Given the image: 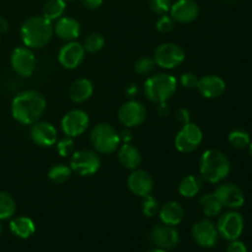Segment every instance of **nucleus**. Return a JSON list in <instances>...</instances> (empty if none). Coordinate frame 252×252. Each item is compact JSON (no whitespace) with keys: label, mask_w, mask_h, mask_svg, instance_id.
Masks as SVG:
<instances>
[{"label":"nucleus","mask_w":252,"mask_h":252,"mask_svg":"<svg viewBox=\"0 0 252 252\" xmlns=\"http://www.w3.org/2000/svg\"><path fill=\"white\" fill-rule=\"evenodd\" d=\"M85 58V49L83 44L76 41L66 42L58 53V62L65 69H75L83 63Z\"/></svg>","instance_id":"nucleus-16"},{"label":"nucleus","mask_w":252,"mask_h":252,"mask_svg":"<svg viewBox=\"0 0 252 252\" xmlns=\"http://www.w3.org/2000/svg\"><path fill=\"white\" fill-rule=\"evenodd\" d=\"M171 0H149V6L153 12L158 15H165L171 9Z\"/></svg>","instance_id":"nucleus-36"},{"label":"nucleus","mask_w":252,"mask_h":252,"mask_svg":"<svg viewBox=\"0 0 252 252\" xmlns=\"http://www.w3.org/2000/svg\"><path fill=\"white\" fill-rule=\"evenodd\" d=\"M230 172V161L220 150L208 149L199 160V174L202 179L211 184H218L226 179Z\"/></svg>","instance_id":"nucleus-3"},{"label":"nucleus","mask_w":252,"mask_h":252,"mask_svg":"<svg viewBox=\"0 0 252 252\" xmlns=\"http://www.w3.org/2000/svg\"><path fill=\"white\" fill-rule=\"evenodd\" d=\"M9 30V21L4 16H0V33H5Z\"/></svg>","instance_id":"nucleus-43"},{"label":"nucleus","mask_w":252,"mask_h":252,"mask_svg":"<svg viewBox=\"0 0 252 252\" xmlns=\"http://www.w3.org/2000/svg\"><path fill=\"white\" fill-rule=\"evenodd\" d=\"M148 252H167L166 250H162V249H154V250H150V251H148Z\"/></svg>","instance_id":"nucleus-45"},{"label":"nucleus","mask_w":252,"mask_h":252,"mask_svg":"<svg viewBox=\"0 0 252 252\" xmlns=\"http://www.w3.org/2000/svg\"><path fill=\"white\" fill-rule=\"evenodd\" d=\"M54 33L65 42L75 41L80 36V24L75 19L69 16H62L53 24Z\"/></svg>","instance_id":"nucleus-21"},{"label":"nucleus","mask_w":252,"mask_h":252,"mask_svg":"<svg viewBox=\"0 0 252 252\" xmlns=\"http://www.w3.org/2000/svg\"><path fill=\"white\" fill-rule=\"evenodd\" d=\"M177 90V80L174 75L166 73L154 74L144 83V93L153 103L166 102Z\"/></svg>","instance_id":"nucleus-4"},{"label":"nucleus","mask_w":252,"mask_h":252,"mask_svg":"<svg viewBox=\"0 0 252 252\" xmlns=\"http://www.w3.org/2000/svg\"><path fill=\"white\" fill-rule=\"evenodd\" d=\"M155 63L154 58H148V57H143V58L138 59L134 64V70L135 73L139 74V75H150V74L154 71Z\"/></svg>","instance_id":"nucleus-33"},{"label":"nucleus","mask_w":252,"mask_h":252,"mask_svg":"<svg viewBox=\"0 0 252 252\" xmlns=\"http://www.w3.org/2000/svg\"><path fill=\"white\" fill-rule=\"evenodd\" d=\"M81 5L89 10H95L102 5L103 0H80Z\"/></svg>","instance_id":"nucleus-41"},{"label":"nucleus","mask_w":252,"mask_h":252,"mask_svg":"<svg viewBox=\"0 0 252 252\" xmlns=\"http://www.w3.org/2000/svg\"><path fill=\"white\" fill-rule=\"evenodd\" d=\"M128 189L133 194L139 197H147L152 193L154 189V180L153 176L145 170L135 169L132 170L127 179Z\"/></svg>","instance_id":"nucleus-15"},{"label":"nucleus","mask_w":252,"mask_h":252,"mask_svg":"<svg viewBox=\"0 0 252 252\" xmlns=\"http://www.w3.org/2000/svg\"><path fill=\"white\" fill-rule=\"evenodd\" d=\"M94 84L89 79H76L69 88V97L73 102L83 103L93 96Z\"/></svg>","instance_id":"nucleus-24"},{"label":"nucleus","mask_w":252,"mask_h":252,"mask_svg":"<svg viewBox=\"0 0 252 252\" xmlns=\"http://www.w3.org/2000/svg\"><path fill=\"white\" fill-rule=\"evenodd\" d=\"M118 161L125 169L135 170L142 164V154L130 143H125L118 148Z\"/></svg>","instance_id":"nucleus-22"},{"label":"nucleus","mask_w":252,"mask_h":252,"mask_svg":"<svg viewBox=\"0 0 252 252\" xmlns=\"http://www.w3.org/2000/svg\"><path fill=\"white\" fill-rule=\"evenodd\" d=\"M226 84L220 76L218 75H206L198 79L197 83V90L203 97L206 98H217L223 95L225 91Z\"/></svg>","instance_id":"nucleus-20"},{"label":"nucleus","mask_w":252,"mask_h":252,"mask_svg":"<svg viewBox=\"0 0 252 252\" xmlns=\"http://www.w3.org/2000/svg\"><path fill=\"white\" fill-rule=\"evenodd\" d=\"M159 202H158V199L155 197H153L152 194H149L147 197H143L142 211L145 217L152 218V217H154L159 212Z\"/></svg>","instance_id":"nucleus-34"},{"label":"nucleus","mask_w":252,"mask_h":252,"mask_svg":"<svg viewBox=\"0 0 252 252\" xmlns=\"http://www.w3.org/2000/svg\"><path fill=\"white\" fill-rule=\"evenodd\" d=\"M213 193L218 197L223 207H226V208H240L245 203V196L243 191L234 184L219 185Z\"/></svg>","instance_id":"nucleus-17"},{"label":"nucleus","mask_w":252,"mask_h":252,"mask_svg":"<svg viewBox=\"0 0 252 252\" xmlns=\"http://www.w3.org/2000/svg\"><path fill=\"white\" fill-rule=\"evenodd\" d=\"M186 58L185 51L179 44L166 42L162 43L155 49L154 61L158 66L162 69H174L182 64Z\"/></svg>","instance_id":"nucleus-7"},{"label":"nucleus","mask_w":252,"mask_h":252,"mask_svg":"<svg viewBox=\"0 0 252 252\" xmlns=\"http://www.w3.org/2000/svg\"><path fill=\"white\" fill-rule=\"evenodd\" d=\"M149 241L158 249L171 250L180 243L179 231L170 225H158L152 229L149 234Z\"/></svg>","instance_id":"nucleus-14"},{"label":"nucleus","mask_w":252,"mask_h":252,"mask_svg":"<svg viewBox=\"0 0 252 252\" xmlns=\"http://www.w3.org/2000/svg\"><path fill=\"white\" fill-rule=\"evenodd\" d=\"M10 63L15 73L19 74L20 76L27 78V76H31L36 69V57L29 47H17L12 51Z\"/></svg>","instance_id":"nucleus-12"},{"label":"nucleus","mask_w":252,"mask_h":252,"mask_svg":"<svg viewBox=\"0 0 252 252\" xmlns=\"http://www.w3.org/2000/svg\"><path fill=\"white\" fill-rule=\"evenodd\" d=\"M30 135L34 144L43 148L53 147L58 139L56 127L49 122H39V121L31 125Z\"/></svg>","instance_id":"nucleus-18"},{"label":"nucleus","mask_w":252,"mask_h":252,"mask_svg":"<svg viewBox=\"0 0 252 252\" xmlns=\"http://www.w3.org/2000/svg\"><path fill=\"white\" fill-rule=\"evenodd\" d=\"M158 111H159L160 116H167L170 113V108L166 105V102L158 103Z\"/></svg>","instance_id":"nucleus-42"},{"label":"nucleus","mask_w":252,"mask_h":252,"mask_svg":"<svg viewBox=\"0 0 252 252\" xmlns=\"http://www.w3.org/2000/svg\"><path fill=\"white\" fill-rule=\"evenodd\" d=\"M175 26V20L170 15H161L157 21V30L161 33H167L171 31Z\"/></svg>","instance_id":"nucleus-37"},{"label":"nucleus","mask_w":252,"mask_h":252,"mask_svg":"<svg viewBox=\"0 0 252 252\" xmlns=\"http://www.w3.org/2000/svg\"><path fill=\"white\" fill-rule=\"evenodd\" d=\"M192 238L202 248H213L218 243V229L209 219H201L192 226Z\"/></svg>","instance_id":"nucleus-13"},{"label":"nucleus","mask_w":252,"mask_h":252,"mask_svg":"<svg viewBox=\"0 0 252 252\" xmlns=\"http://www.w3.org/2000/svg\"><path fill=\"white\" fill-rule=\"evenodd\" d=\"M73 170L65 164H56L49 169L48 179L54 184H64L71 176Z\"/></svg>","instance_id":"nucleus-29"},{"label":"nucleus","mask_w":252,"mask_h":252,"mask_svg":"<svg viewBox=\"0 0 252 252\" xmlns=\"http://www.w3.org/2000/svg\"><path fill=\"white\" fill-rule=\"evenodd\" d=\"M57 152L61 155L62 158H68L73 155V153L75 152V148H74V140L70 137H64L63 139H59L57 142Z\"/></svg>","instance_id":"nucleus-35"},{"label":"nucleus","mask_w":252,"mask_h":252,"mask_svg":"<svg viewBox=\"0 0 252 252\" xmlns=\"http://www.w3.org/2000/svg\"><path fill=\"white\" fill-rule=\"evenodd\" d=\"M16 212L15 199L6 192L0 191V220L10 219Z\"/></svg>","instance_id":"nucleus-30"},{"label":"nucleus","mask_w":252,"mask_h":252,"mask_svg":"<svg viewBox=\"0 0 252 252\" xmlns=\"http://www.w3.org/2000/svg\"><path fill=\"white\" fill-rule=\"evenodd\" d=\"M46 98L36 90H26L17 94L11 102V115L15 121L24 126L36 123L46 110Z\"/></svg>","instance_id":"nucleus-1"},{"label":"nucleus","mask_w":252,"mask_h":252,"mask_svg":"<svg viewBox=\"0 0 252 252\" xmlns=\"http://www.w3.org/2000/svg\"><path fill=\"white\" fill-rule=\"evenodd\" d=\"M202 140H203V133L201 128L189 122L182 126L181 129L179 130L175 138V147L180 153L189 154L194 152L201 145Z\"/></svg>","instance_id":"nucleus-8"},{"label":"nucleus","mask_w":252,"mask_h":252,"mask_svg":"<svg viewBox=\"0 0 252 252\" xmlns=\"http://www.w3.org/2000/svg\"><path fill=\"white\" fill-rule=\"evenodd\" d=\"M202 189V181L197 176L189 175L184 177L179 185V193L185 198H192L197 196Z\"/></svg>","instance_id":"nucleus-27"},{"label":"nucleus","mask_w":252,"mask_h":252,"mask_svg":"<svg viewBox=\"0 0 252 252\" xmlns=\"http://www.w3.org/2000/svg\"><path fill=\"white\" fill-rule=\"evenodd\" d=\"M66 9L65 0H47L42 9V15L49 21L54 22L62 16H64V11Z\"/></svg>","instance_id":"nucleus-28"},{"label":"nucleus","mask_w":252,"mask_h":252,"mask_svg":"<svg viewBox=\"0 0 252 252\" xmlns=\"http://www.w3.org/2000/svg\"><path fill=\"white\" fill-rule=\"evenodd\" d=\"M180 83L184 88L186 89H194L197 88V83H198V78L196 74L193 73H184L180 78Z\"/></svg>","instance_id":"nucleus-38"},{"label":"nucleus","mask_w":252,"mask_h":252,"mask_svg":"<svg viewBox=\"0 0 252 252\" xmlns=\"http://www.w3.org/2000/svg\"><path fill=\"white\" fill-rule=\"evenodd\" d=\"M1 233H2V225L1 223H0V235H1Z\"/></svg>","instance_id":"nucleus-47"},{"label":"nucleus","mask_w":252,"mask_h":252,"mask_svg":"<svg viewBox=\"0 0 252 252\" xmlns=\"http://www.w3.org/2000/svg\"><path fill=\"white\" fill-rule=\"evenodd\" d=\"M249 150H250V155L252 157V142L250 143V145H249Z\"/></svg>","instance_id":"nucleus-46"},{"label":"nucleus","mask_w":252,"mask_h":252,"mask_svg":"<svg viewBox=\"0 0 252 252\" xmlns=\"http://www.w3.org/2000/svg\"><path fill=\"white\" fill-rule=\"evenodd\" d=\"M69 166L80 176H91L100 170L101 159L94 150L79 149L71 155Z\"/></svg>","instance_id":"nucleus-6"},{"label":"nucleus","mask_w":252,"mask_h":252,"mask_svg":"<svg viewBox=\"0 0 252 252\" xmlns=\"http://www.w3.org/2000/svg\"><path fill=\"white\" fill-rule=\"evenodd\" d=\"M176 121L181 126H185L191 122V115H189V110H186V108H180L176 112Z\"/></svg>","instance_id":"nucleus-39"},{"label":"nucleus","mask_w":252,"mask_h":252,"mask_svg":"<svg viewBox=\"0 0 252 252\" xmlns=\"http://www.w3.org/2000/svg\"><path fill=\"white\" fill-rule=\"evenodd\" d=\"M170 16L181 24H189L199 15V6L193 0H177L171 5Z\"/></svg>","instance_id":"nucleus-19"},{"label":"nucleus","mask_w":252,"mask_h":252,"mask_svg":"<svg viewBox=\"0 0 252 252\" xmlns=\"http://www.w3.org/2000/svg\"><path fill=\"white\" fill-rule=\"evenodd\" d=\"M147 118V108L140 101L130 100L118 108V120L126 128L138 127Z\"/></svg>","instance_id":"nucleus-11"},{"label":"nucleus","mask_w":252,"mask_h":252,"mask_svg":"<svg viewBox=\"0 0 252 252\" xmlns=\"http://www.w3.org/2000/svg\"><path fill=\"white\" fill-rule=\"evenodd\" d=\"M159 216L162 224L170 226H176L184 220L185 211L179 202L169 201L159 209Z\"/></svg>","instance_id":"nucleus-23"},{"label":"nucleus","mask_w":252,"mask_h":252,"mask_svg":"<svg viewBox=\"0 0 252 252\" xmlns=\"http://www.w3.org/2000/svg\"><path fill=\"white\" fill-rule=\"evenodd\" d=\"M199 204L203 211L204 216L208 218H214L218 217L223 211V204L218 199V197L214 193H206L199 199Z\"/></svg>","instance_id":"nucleus-26"},{"label":"nucleus","mask_w":252,"mask_h":252,"mask_svg":"<svg viewBox=\"0 0 252 252\" xmlns=\"http://www.w3.org/2000/svg\"><path fill=\"white\" fill-rule=\"evenodd\" d=\"M226 252H248V248H246L245 244L236 239V240L230 241V244L226 248Z\"/></svg>","instance_id":"nucleus-40"},{"label":"nucleus","mask_w":252,"mask_h":252,"mask_svg":"<svg viewBox=\"0 0 252 252\" xmlns=\"http://www.w3.org/2000/svg\"><path fill=\"white\" fill-rule=\"evenodd\" d=\"M10 230L17 238L29 239L36 231V225L29 217H17L10 221Z\"/></svg>","instance_id":"nucleus-25"},{"label":"nucleus","mask_w":252,"mask_h":252,"mask_svg":"<svg viewBox=\"0 0 252 252\" xmlns=\"http://www.w3.org/2000/svg\"><path fill=\"white\" fill-rule=\"evenodd\" d=\"M21 39L26 47L31 49L43 48L51 42L54 34L53 22L39 15V16L29 17L22 24L20 30Z\"/></svg>","instance_id":"nucleus-2"},{"label":"nucleus","mask_w":252,"mask_h":252,"mask_svg":"<svg viewBox=\"0 0 252 252\" xmlns=\"http://www.w3.org/2000/svg\"><path fill=\"white\" fill-rule=\"evenodd\" d=\"M89 125H90V118L89 115L83 110H71L64 115L62 118V130L66 137L76 138L86 132Z\"/></svg>","instance_id":"nucleus-9"},{"label":"nucleus","mask_w":252,"mask_h":252,"mask_svg":"<svg viewBox=\"0 0 252 252\" xmlns=\"http://www.w3.org/2000/svg\"><path fill=\"white\" fill-rule=\"evenodd\" d=\"M105 37L101 33L94 32V33H90L86 37L83 43V47L85 49V52H89V53H97V52H100L105 47Z\"/></svg>","instance_id":"nucleus-31"},{"label":"nucleus","mask_w":252,"mask_h":252,"mask_svg":"<svg viewBox=\"0 0 252 252\" xmlns=\"http://www.w3.org/2000/svg\"><path fill=\"white\" fill-rule=\"evenodd\" d=\"M65 1H69V0H65Z\"/></svg>","instance_id":"nucleus-48"},{"label":"nucleus","mask_w":252,"mask_h":252,"mask_svg":"<svg viewBox=\"0 0 252 252\" xmlns=\"http://www.w3.org/2000/svg\"><path fill=\"white\" fill-rule=\"evenodd\" d=\"M130 134H132V133H130L128 129L123 130V132L120 134L121 142H122V140H123V142H125V143H129V140L132 139V137H130Z\"/></svg>","instance_id":"nucleus-44"},{"label":"nucleus","mask_w":252,"mask_h":252,"mask_svg":"<svg viewBox=\"0 0 252 252\" xmlns=\"http://www.w3.org/2000/svg\"><path fill=\"white\" fill-rule=\"evenodd\" d=\"M228 140L231 147L235 148V149H245L251 143L249 133L243 129H235L233 132H230Z\"/></svg>","instance_id":"nucleus-32"},{"label":"nucleus","mask_w":252,"mask_h":252,"mask_svg":"<svg viewBox=\"0 0 252 252\" xmlns=\"http://www.w3.org/2000/svg\"><path fill=\"white\" fill-rule=\"evenodd\" d=\"M217 229L221 238L228 241L236 240L240 238L244 230V218L238 212H226L221 214L217 223Z\"/></svg>","instance_id":"nucleus-10"},{"label":"nucleus","mask_w":252,"mask_h":252,"mask_svg":"<svg viewBox=\"0 0 252 252\" xmlns=\"http://www.w3.org/2000/svg\"><path fill=\"white\" fill-rule=\"evenodd\" d=\"M90 142L96 153L112 154L121 145L120 133L108 123H98L91 130Z\"/></svg>","instance_id":"nucleus-5"}]
</instances>
